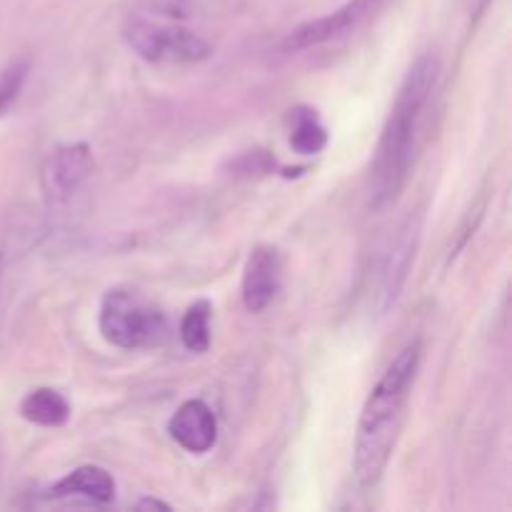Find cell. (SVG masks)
Here are the masks:
<instances>
[{
	"instance_id": "obj_1",
	"label": "cell",
	"mask_w": 512,
	"mask_h": 512,
	"mask_svg": "<svg viewBox=\"0 0 512 512\" xmlns=\"http://www.w3.org/2000/svg\"><path fill=\"white\" fill-rule=\"evenodd\" d=\"M420 360H423V340L415 338L395 355L365 400L353 448V478L358 488H375L388 470L408 418Z\"/></svg>"
},
{
	"instance_id": "obj_2",
	"label": "cell",
	"mask_w": 512,
	"mask_h": 512,
	"mask_svg": "<svg viewBox=\"0 0 512 512\" xmlns=\"http://www.w3.org/2000/svg\"><path fill=\"white\" fill-rule=\"evenodd\" d=\"M435 80H438V58L425 53L410 65L400 83L370 165L368 198L373 210L390 208L408 185L415 150H418L420 123L435 90Z\"/></svg>"
},
{
	"instance_id": "obj_3",
	"label": "cell",
	"mask_w": 512,
	"mask_h": 512,
	"mask_svg": "<svg viewBox=\"0 0 512 512\" xmlns=\"http://www.w3.org/2000/svg\"><path fill=\"white\" fill-rule=\"evenodd\" d=\"M98 330L105 343L120 350L158 348L170 335L165 315L128 288H110L103 295Z\"/></svg>"
},
{
	"instance_id": "obj_4",
	"label": "cell",
	"mask_w": 512,
	"mask_h": 512,
	"mask_svg": "<svg viewBox=\"0 0 512 512\" xmlns=\"http://www.w3.org/2000/svg\"><path fill=\"white\" fill-rule=\"evenodd\" d=\"M123 40L138 58L155 65H198L213 55V45L195 30L143 15L125 20Z\"/></svg>"
},
{
	"instance_id": "obj_5",
	"label": "cell",
	"mask_w": 512,
	"mask_h": 512,
	"mask_svg": "<svg viewBox=\"0 0 512 512\" xmlns=\"http://www.w3.org/2000/svg\"><path fill=\"white\" fill-rule=\"evenodd\" d=\"M420 240V218L408 215L398 228L390 233L385 245L380 248L378 263L373 273V298L380 313L393 308L408 283L410 268H413L415 250Z\"/></svg>"
},
{
	"instance_id": "obj_6",
	"label": "cell",
	"mask_w": 512,
	"mask_h": 512,
	"mask_svg": "<svg viewBox=\"0 0 512 512\" xmlns=\"http://www.w3.org/2000/svg\"><path fill=\"white\" fill-rule=\"evenodd\" d=\"M95 170L93 150L88 143H60L48 150L40 165V190L45 205L53 210L65 208Z\"/></svg>"
},
{
	"instance_id": "obj_7",
	"label": "cell",
	"mask_w": 512,
	"mask_h": 512,
	"mask_svg": "<svg viewBox=\"0 0 512 512\" xmlns=\"http://www.w3.org/2000/svg\"><path fill=\"white\" fill-rule=\"evenodd\" d=\"M378 5L380 0H348V3L340 5L333 13L320 15V18H313L308 20V23L290 30V33L280 40V50H283V53H303V50L318 48V45L330 43V40L343 38V35L360 28V23H363L365 18H370Z\"/></svg>"
},
{
	"instance_id": "obj_8",
	"label": "cell",
	"mask_w": 512,
	"mask_h": 512,
	"mask_svg": "<svg viewBox=\"0 0 512 512\" xmlns=\"http://www.w3.org/2000/svg\"><path fill=\"white\" fill-rule=\"evenodd\" d=\"M283 288V253L275 245H258L243 270V305L248 313H265Z\"/></svg>"
},
{
	"instance_id": "obj_9",
	"label": "cell",
	"mask_w": 512,
	"mask_h": 512,
	"mask_svg": "<svg viewBox=\"0 0 512 512\" xmlns=\"http://www.w3.org/2000/svg\"><path fill=\"white\" fill-rule=\"evenodd\" d=\"M168 433L185 453L205 455L218 443V418L205 400H185L170 418Z\"/></svg>"
},
{
	"instance_id": "obj_10",
	"label": "cell",
	"mask_w": 512,
	"mask_h": 512,
	"mask_svg": "<svg viewBox=\"0 0 512 512\" xmlns=\"http://www.w3.org/2000/svg\"><path fill=\"white\" fill-rule=\"evenodd\" d=\"M48 500H65V503L83 505H108L115 498V480L100 465H80L60 478L53 488L45 493Z\"/></svg>"
},
{
	"instance_id": "obj_11",
	"label": "cell",
	"mask_w": 512,
	"mask_h": 512,
	"mask_svg": "<svg viewBox=\"0 0 512 512\" xmlns=\"http://www.w3.org/2000/svg\"><path fill=\"white\" fill-rule=\"evenodd\" d=\"M20 415L28 423L40 425V428H60L70 420L73 408L68 398L53 388H35L20 400Z\"/></svg>"
},
{
	"instance_id": "obj_12",
	"label": "cell",
	"mask_w": 512,
	"mask_h": 512,
	"mask_svg": "<svg viewBox=\"0 0 512 512\" xmlns=\"http://www.w3.org/2000/svg\"><path fill=\"white\" fill-rule=\"evenodd\" d=\"M290 148L298 155H318L328 145V128L320 120L318 110L298 105L290 110Z\"/></svg>"
},
{
	"instance_id": "obj_13",
	"label": "cell",
	"mask_w": 512,
	"mask_h": 512,
	"mask_svg": "<svg viewBox=\"0 0 512 512\" xmlns=\"http://www.w3.org/2000/svg\"><path fill=\"white\" fill-rule=\"evenodd\" d=\"M210 320H213V303L210 300H198L185 310L183 320H180V340L190 353H208L210 343H213Z\"/></svg>"
},
{
	"instance_id": "obj_14",
	"label": "cell",
	"mask_w": 512,
	"mask_h": 512,
	"mask_svg": "<svg viewBox=\"0 0 512 512\" xmlns=\"http://www.w3.org/2000/svg\"><path fill=\"white\" fill-rule=\"evenodd\" d=\"M30 68H33V63H30L28 55H20V58H13L8 65H3V70H0V118H5L10 108L18 103Z\"/></svg>"
},
{
	"instance_id": "obj_15",
	"label": "cell",
	"mask_w": 512,
	"mask_h": 512,
	"mask_svg": "<svg viewBox=\"0 0 512 512\" xmlns=\"http://www.w3.org/2000/svg\"><path fill=\"white\" fill-rule=\"evenodd\" d=\"M140 510H148V508H158V510H170L168 503H160V500H153V498H145L138 503Z\"/></svg>"
},
{
	"instance_id": "obj_16",
	"label": "cell",
	"mask_w": 512,
	"mask_h": 512,
	"mask_svg": "<svg viewBox=\"0 0 512 512\" xmlns=\"http://www.w3.org/2000/svg\"><path fill=\"white\" fill-rule=\"evenodd\" d=\"M3 460H5V453H3V443H0V473H3Z\"/></svg>"
},
{
	"instance_id": "obj_17",
	"label": "cell",
	"mask_w": 512,
	"mask_h": 512,
	"mask_svg": "<svg viewBox=\"0 0 512 512\" xmlns=\"http://www.w3.org/2000/svg\"><path fill=\"white\" fill-rule=\"evenodd\" d=\"M0 273H3V255H0Z\"/></svg>"
}]
</instances>
